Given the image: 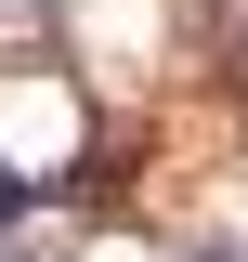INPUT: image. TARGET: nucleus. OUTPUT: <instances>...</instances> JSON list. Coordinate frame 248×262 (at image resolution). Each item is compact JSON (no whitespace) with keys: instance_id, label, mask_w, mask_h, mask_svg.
Segmentation results:
<instances>
[{"instance_id":"1","label":"nucleus","mask_w":248,"mask_h":262,"mask_svg":"<svg viewBox=\"0 0 248 262\" xmlns=\"http://www.w3.org/2000/svg\"><path fill=\"white\" fill-rule=\"evenodd\" d=\"M183 262H248V249H222V236H196V249H183Z\"/></svg>"}]
</instances>
